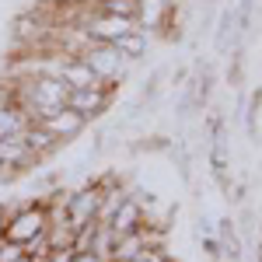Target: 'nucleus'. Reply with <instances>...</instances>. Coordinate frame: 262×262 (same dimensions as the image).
Returning <instances> with one entry per match:
<instances>
[{"instance_id": "f257e3e1", "label": "nucleus", "mask_w": 262, "mask_h": 262, "mask_svg": "<svg viewBox=\"0 0 262 262\" xmlns=\"http://www.w3.org/2000/svg\"><path fill=\"white\" fill-rule=\"evenodd\" d=\"M84 63H88V70L98 77L101 88H108V91H116L122 81H126V74L133 70V63L122 56L119 49L112 46V42H95V39H88L81 46V53H77Z\"/></svg>"}, {"instance_id": "f03ea898", "label": "nucleus", "mask_w": 262, "mask_h": 262, "mask_svg": "<svg viewBox=\"0 0 262 262\" xmlns=\"http://www.w3.org/2000/svg\"><path fill=\"white\" fill-rule=\"evenodd\" d=\"M49 227V213H46V203H28V206H18L11 217H7V231L4 238L7 242H18V245H28L42 238Z\"/></svg>"}, {"instance_id": "7ed1b4c3", "label": "nucleus", "mask_w": 262, "mask_h": 262, "mask_svg": "<svg viewBox=\"0 0 262 262\" xmlns=\"http://www.w3.org/2000/svg\"><path fill=\"white\" fill-rule=\"evenodd\" d=\"M112 95L116 91H108V88H77V91L67 95V108H74L84 122L101 119L108 112V105H112Z\"/></svg>"}, {"instance_id": "20e7f679", "label": "nucleus", "mask_w": 262, "mask_h": 262, "mask_svg": "<svg viewBox=\"0 0 262 262\" xmlns=\"http://www.w3.org/2000/svg\"><path fill=\"white\" fill-rule=\"evenodd\" d=\"M39 164V158L32 154V147L21 137H0V171L4 179H14L21 171H32Z\"/></svg>"}, {"instance_id": "39448f33", "label": "nucleus", "mask_w": 262, "mask_h": 262, "mask_svg": "<svg viewBox=\"0 0 262 262\" xmlns=\"http://www.w3.org/2000/svg\"><path fill=\"white\" fill-rule=\"evenodd\" d=\"M98 203H101V189L95 185V182H91V185H84V189H77V192H70V196L63 200L67 217H70V224H74V231L84 227V224H95V221H98Z\"/></svg>"}, {"instance_id": "423d86ee", "label": "nucleus", "mask_w": 262, "mask_h": 262, "mask_svg": "<svg viewBox=\"0 0 262 262\" xmlns=\"http://www.w3.org/2000/svg\"><path fill=\"white\" fill-rule=\"evenodd\" d=\"M42 129H46L56 143H70V140H77L84 129H88V122H84L74 108H67V105H63L60 112H53V116H46V119H42Z\"/></svg>"}, {"instance_id": "0eeeda50", "label": "nucleus", "mask_w": 262, "mask_h": 262, "mask_svg": "<svg viewBox=\"0 0 262 262\" xmlns=\"http://www.w3.org/2000/svg\"><path fill=\"white\" fill-rule=\"evenodd\" d=\"M143 206H140V200L133 196V192H126L122 196V203L112 210V217H108V224L105 227H112V234L116 238H122V234H129V231H140L143 227Z\"/></svg>"}, {"instance_id": "6e6552de", "label": "nucleus", "mask_w": 262, "mask_h": 262, "mask_svg": "<svg viewBox=\"0 0 262 262\" xmlns=\"http://www.w3.org/2000/svg\"><path fill=\"white\" fill-rule=\"evenodd\" d=\"M21 140L32 147V154H35L39 161H42V158H49V154L60 147V143H56L49 133H46V129H42V122H28V126H25V133H21Z\"/></svg>"}, {"instance_id": "1a4fd4ad", "label": "nucleus", "mask_w": 262, "mask_h": 262, "mask_svg": "<svg viewBox=\"0 0 262 262\" xmlns=\"http://www.w3.org/2000/svg\"><path fill=\"white\" fill-rule=\"evenodd\" d=\"M217 245H221V252H224L227 262L242 259V238H238V227H234L231 217H224V221L217 224Z\"/></svg>"}, {"instance_id": "9d476101", "label": "nucleus", "mask_w": 262, "mask_h": 262, "mask_svg": "<svg viewBox=\"0 0 262 262\" xmlns=\"http://www.w3.org/2000/svg\"><path fill=\"white\" fill-rule=\"evenodd\" d=\"M112 46H116L129 63H137L140 56H147V32H126V35L116 39Z\"/></svg>"}, {"instance_id": "9b49d317", "label": "nucleus", "mask_w": 262, "mask_h": 262, "mask_svg": "<svg viewBox=\"0 0 262 262\" xmlns=\"http://www.w3.org/2000/svg\"><path fill=\"white\" fill-rule=\"evenodd\" d=\"M88 4H91V0H88ZM91 7L101 11V14H119V18L137 21V0H95Z\"/></svg>"}, {"instance_id": "f8f14e48", "label": "nucleus", "mask_w": 262, "mask_h": 262, "mask_svg": "<svg viewBox=\"0 0 262 262\" xmlns=\"http://www.w3.org/2000/svg\"><path fill=\"white\" fill-rule=\"evenodd\" d=\"M21 255H25V245L0 238V262H14V259H21Z\"/></svg>"}, {"instance_id": "ddd939ff", "label": "nucleus", "mask_w": 262, "mask_h": 262, "mask_svg": "<svg viewBox=\"0 0 262 262\" xmlns=\"http://www.w3.org/2000/svg\"><path fill=\"white\" fill-rule=\"evenodd\" d=\"M133 262H171V259L164 255V248H147V252H140Z\"/></svg>"}, {"instance_id": "4468645a", "label": "nucleus", "mask_w": 262, "mask_h": 262, "mask_svg": "<svg viewBox=\"0 0 262 262\" xmlns=\"http://www.w3.org/2000/svg\"><path fill=\"white\" fill-rule=\"evenodd\" d=\"M74 262H105V259L95 255V252H74Z\"/></svg>"}, {"instance_id": "2eb2a0df", "label": "nucleus", "mask_w": 262, "mask_h": 262, "mask_svg": "<svg viewBox=\"0 0 262 262\" xmlns=\"http://www.w3.org/2000/svg\"><path fill=\"white\" fill-rule=\"evenodd\" d=\"M14 210H7V206H0V238H4V231H7V217H11Z\"/></svg>"}, {"instance_id": "dca6fc26", "label": "nucleus", "mask_w": 262, "mask_h": 262, "mask_svg": "<svg viewBox=\"0 0 262 262\" xmlns=\"http://www.w3.org/2000/svg\"><path fill=\"white\" fill-rule=\"evenodd\" d=\"M14 262H32V259H28V255H21V259H14Z\"/></svg>"}, {"instance_id": "f3484780", "label": "nucleus", "mask_w": 262, "mask_h": 262, "mask_svg": "<svg viewBox=\"0 0 262 262\" xmlns=\"http://www.w3.org/2000/svg\"><path fill=\"white\" fill-rule=\"evenodd\" d=\"M0 182H4V171H0Z\"/></svg>"}]
</instances>
